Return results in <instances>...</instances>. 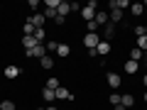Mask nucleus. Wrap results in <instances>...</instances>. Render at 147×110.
<instances>
[{
    "label": "nucleus",
    "mask_w": 147,
    "mask_h": 110,
    "mask_svg": "<svg viewBox=\"0 0 147 110\" xmlns=\"http://www.w3.org/2000/svg\"><path fill=\"white\" fill-rule=\"evenodd\" d=\"M54 22H57V25L61 27V25H66V17H61V15H57V17H54Z\"/></svg>",
    "instance_id": "31"
},
{
    "label": "nucleus",
    "mask_w": 147,
    "mask_h": 110,
    "mask_svg": "<svg viewBox=\"0 0 147 110\" xmlns=\"http://www.w3.org/2000/svg\"><path fill=\"white\" fill-rule=\"evenodd\" d=\"M120 98L123 95L118 93V91H113V93H110V105H120Z\"/></svg>",
    "instance_id": "25"
},
{
    "label": "nucleus",
    "mask_w": 147,
    "mask_h": 110,
    "mask_svg": "<svg viewBox=\"0 0 147 110\" xmlns=\"http://www.w3.org/2000/svg\"><path fill=\"white\" fill-rule=\"evenodd\" d=\"M47 110H57V108H54V105H49V108H47Z\"/></svg>",
    "instance_id": "34"
},
{
    "label": "nucleus",
    "mask_w": 147,
    "mask_h": 110,
    "mask_svg": "<svg viewBox=\"0 0 147 110\" xmlns=\"http://www.w3.org/2000/svg\"><path fill=\"white\" fill-rule=\"evenodd\" d=\"M96 12H98V3H96V0H91L88 5H84L81 7V17H84L86 22H91L96 17Z\"/></svg>",
    "instance_id": "1"
},
{
    "label": "nucleus",
    "mask_w": 147,
    "mask_h": 110,
    "mask_svg": "<svg viewBox=\"0 0 147 110\" xmlns=\"http://www.w3.org/2000/svg\"><path fill=\"white\" fill-rule=\"evenodd\" d=\"M96 52H98V56H105V54L110 52V42H103V39H100L98 47H96Z\"/></svg>",
    "instance_id": "12"
},
{
    "label": "nucleus",
    "mask_w": 147,
    "mask_h": 110,
    "mask_svg": "<svg viewBox=\"0 0 147 110\" xmlns=\"http://www.w3.org/2000/svg\"><path fill=\"white\" fill-rule=\"evenodd\" d=\"M120 105H125V108H132V105H135V98H132L130 93H123V98H120Z\"/></svg>",
    "instance_id": "18"
},
{
    "label": "nucleus",
    "mask_w": 147,
    "mask_h": 110,
    "mask_svg": "<svg viewBox=\"0 0 147 110\" xmlns=\"http://www.w3.org/2000/svg\"><path fill=\"white\" fill-rule=\"evenodd\" d=\"M69 54H71V47H69V44H64V42H59V47H57V56L66 59Z\"/></svg>",
    "instance_id": "10"
},
{
    "label": "nucleus",
    "mask_w": 147,
    "mask_h": 110,
    "mask_svg": "<svg viewBox=\"0 0 147 110\" xmlns=\"http://www.w3.org/2000/svg\"><path fill=\"white\" fill-rule=\"evenodd\" d=\"M145 34H147V25H145Z\"/></svg>",
    "instance_id": "38"
},
{
    "label": "nucleus",
    "mask_w": 147,
    "mask_h": 110,
    "mask_svg": "<svg viewBox=\"0 0 147 110\" xmlns=\"http://www.w3.org/2000/svg\"><path fill=\"white\" fill-rule=\"evenodd\" d=\"M39 64H42V68H52V66H54V59L47 54V56H42V59H39Z\"/></svg>",
    "instance_id": "23"
},
{
    "label": "nucleus",
    "mask_w": 147,
    "mask_h": 110,
    "mask_svg": "<svg viewBox=\"0 0 147 110\" xmlns=\"http://www.w3.org/2000/svg\"><path fill=\"white\" fill-rule=\"evenodd\" d=\"M22 47H25V49L37 47V42H34V34H32V37H25V34H22Z\"/></svg>",
    "instance_id": "19"
},
{
    "label": "nucleus",
    "mask_w": 147,
    "mask_h": 110,
    "mask_svg": "<svg viewBox=\"0 0 147 110\" xmlns=\"http://www.w3.org/2000/svg\"><path fill=\"white\" fill-rule=\"evenodd\" d=\"M105 78H108V86H110L113 91H118V88H120V73L108 71V76H105Z\"/></svg>",
    "instance_id": "5"
},
{
    "label": "nucleus",
    "mask_w": 147,
    "mask_h": 110,
    "mask_svg": "<svg viewBox=\"0 0 147 110\" xmlns=\"http://www.w3.org/2000/svg\"><path fill=\"white\" fill-rule=\"evenodd\" d=\"M25 54L30 59H42V56H47V47H44V44H37V47H32V49H25Z\"/></svg>",
    "instance_id": "3"
},
{
    "label": "nucleus",
    "mask_w": 147,
    "mask_h": 110,
    "mask_svg": "<svg viewBox=\"0 0 147 110\" xmlns=\"http://www.w3.org/2000/svg\"><path fill=\"white\" fill-rule=\"evenodd\" d=\"M113 34H115V25H105L103 27V32H100V39H103V42H110V39H113Z\"/></svg>",
    "instance_id": "6"
},
{
    "label": "nucleus",
    "mask_w": 147,
    "mask_h": 110,
    "mask_svg": "<svg viewBox=\"0 0 147 110\" xmlns=\"http://www.w3.org/2000/svg\"><path fill=\"white\" fill-rule=\"evenodd\" d=\"M142 86H147V73H145V78H142Z\"/></svg>",
    "instance_id": "33"
},
{
    "label": "nucleus",
    "mask_w": 147,
    "mask_h": 110,
    "mask_svg": "<svg viewBox=\"0 0 147 110\" xmlns=\"http://www.w3.org/2000/svg\"><path fill=\"white\" fill-rule=\"evenodd\" d=\"M145 59H147V49H145Z\"/></svg>",
    "instance_id": "37"
},
{
    "label": "nucleus",
    "mask_w": 147,
    "mask_h": 110,
    "mask_svg": "<svg viewBox=\"0 0 147 110\" xmlns=\"http://www.w3.org/2000/svg\"><path fill=\"white\" fill-rule=\"evenodd\" d=\"M59 86H61V83H59V78H57V76H52V78L47 81V86H44V88H52V91H57Z\"/></svg>",
    "instance_id": "24"
},
{
    "label": "nucleus",
    "mask_w": 147,
    "mask_h": 110,
    "mask_svg": "<svg viewBox=\"0 0 147 110\" xmlns=\"http://www.w3.org/2000/svg\"><path fill=\"white\" fill-rule=\"evenodd\" d=\"M137 49H142V52H145V49H147V34L137 37Z\"/></svg>",
    "instance_id": "26"
},
{
    "label": "nucleus",
    "mask_w": 147,
    "mask_h": 110,
    "mask_svg": "<svg viewBox=\"0 0 147 110\" xmlns=\"http://www.w3.org/2000/svg\"><path fill=\"white\" fill-rule=\"evenodd\" d=\"M22 34L32 37V34H34V25H32V22H25V25H22Z\"/></svg>",
    "instance_id": "22"
},
{
    "label": "nucleus",
    "mask_w": 147,
    "mask_h": 110,
    "mask_svg": "<svg viewBox=\"0 0 147 110\" xmlns=\"http://www.w3.org/2000/svg\"><path fill=\"white\" fill-rule=\"evenodd\" d=\"M98 42H100V34H98V32H86V37H84V47L96 49V47H98Z\"/></svg>",
    "instance_id": "2"
},
{
    "label": "nucleus",
    "mask_w": 147,
    "mask_h": 110,
    "mask_svg": "<svg viewBox=\"0 0 147 110\" xmlns=\"http://www.w3.org/2000/svg\"><path fill=\"white\" fill-rule=\"evenodd\" d=\"M44 17H47V20H54V17H57V10H54V7H44V12H42Z\"/></svg>",
    "instance_id": "27"
},
{
    "label": "nucleus",
    "mask_w": 147,
    "mask_h": 110,
    "mask_svg": "<svg viewBox=\"0 0 147 110\" xmlns=\"http://www.w3.org/2000/svg\"><path fill=\"white\" fill-rule=\"evenodd\" d=\"M142 59H145V52L137 49V47H132V49H130V61H137V64H140Z\"/></svg>",
    "instance_id": "9"
},
{
    "label": "nucleus",
    "mask_w": 147,
    "mask_h": 110,
    "mask_svg": "<svg viewBox=\"0 0 147 110\" xmlns=\"http://www.w3.org/2000/svg\"><path fill=\"white\" fill-rule=\"evenodd\" d=\"M110 7H115V10H125V7H130V0H110Z\"/></svg>",
    "instance_id": "16"
},
{
    "label": "nucleus",
    "mask_w": 147,
    "mask_h": 110,
    "mask_svg": "<svg viewBox=\"0 0 147 110\" xmlns=\"http://www.w3.org/2000/svg\"><path fill=\"white\" fill-rule=\"evenodd\" d=\"M132 32H135V37H142V34H145V25H135Z\"/></svg>",
    "instance_id": "30"
},
{
    "label": "nucleus",
    "mask_w": 147,
    "mask_h": 110,
    "mask_svg": "<svg viewBox=\"0 0 147 110\" xmlns=\"http://www.w3.org/2000/svg\"><path fill=\"white\" fill-rule=\"evenodd\" d=\"M130 10H132V15H142V12H145V3H132L130 5Z\"/></svg>",
    "instance_id": "20"
},
{
    "label": "nucleus",
    "mask_w": 147,
    "mask_h": 110,
    "mask_svg": "<svg viewBox=\"0 0 147 110\" xmlns=\"http://www.w3.org/2000/svg\"><path fill=\"white\" fill-rule=\"evenodd\" d=\"M27 22H32V25H34V30H44V22H47V17H44L42 12H34V15H32Z\"/></svg>",
    "instance_id": "4"
},
{
    "label": "nucleus",
    "mask_w": 147,
    "mask_h": 110,
    "mask_svg": "<svg viewBox=\"0 0 147 110\" xmlns=\"http://www.w3.org/2000/svg\"><path fill=\"white\" fill-rule=\"evenodd\" d=\"M145 12H147V3H145Z\"/></svg>",
    "instance_id": "39"
},
{
    "label": "nucleus",
    "mask_w": 147,
    "mask_h": 110,
    "mask_svg": "<svg viewBox=\"0 0 147 110\" xmlns=\"http://www.w3.org/2000/svg\"><path fill=\"white\" fill-rule=\"evenodd\" d=\"M69 12H74V10H71V3H64V0H61V3H59V10H57V15L66 17Z\"/></svg>",
    "instance_id": "11"
},
{
    "label": "nucleus",
    "mask_w": 147,
    "mask_h": 110,
    "mask_svg": "<svg viewBox=\"0 0 147 110\" xmlns=\"http://www.w3.org/2000/svg\"><path fill=\"white\" fill-rule=\"evenodd\" d=\"M113 110H127L125 105H113Z\"/></svg>",
    "instance_id": "32"
},
{
    "label": "nucleus",
    "mask_w": 147,
    "mask_h": 110,
    "mask_svg": "<svg viewBox=\"0 0 147 110\" xmlns=\"http://www.w3.org/2000/svg\"><path fill=\"white\" fill-rule=\"evenodd\" d=\"M145 103H147V91H145Z\"/></svg>",
    "instance_id": "35"
},
{
    "label": "nucleus",
    "mask_w": 147,
    "mask_h": 110,
    "mask_svg": "<svg viewBox=\"0 0 147 110\" xmlns=\"http://www.w3.org/2000/svg\"><path fill=\"white\" fill-rule=\"evenodd\" d=\"M93 20H96V25H98V27H105V25L110 22V17H108V12L98 10V12H96V17H93Z\"/></svg>",
    "instance_id": "7"
},
{
    "label": "nucleus",
    "mask_w": 147,
    "mask_h": 110,
    "mask_svg": "<svg viewBox=\"0 0 147 110\" xmlns=\"http://www.w3.org/2000/svg\"><path fill=\"white\" fill-rule=\"evenodd\" d=\"M34 42L37 44H47V32L44 30H34Z\"/></svg>",
    "instance_id": "17"
},
{
    "label": "nucleus",
    "mask_w": 147,
    "mask_h": 110,
    "mask_svg": "<svg viewBox=\"0 0 147 110\" xmlns=\"http://www.w3.org/2000/svg\"><path fill=\"white\" fill-rule=\"evenodd\" d=\"M145 68H147V59H145Z\"/></svg>",
    "instance_id": "40"
},
{
    "label": "nucleus",
    "mask_w": 147,
    "mask_h": 110,
    "mask_svg": "<svg viewBox=\"0 0 147 110\" xmlns=\"http://www.w3.org/2000/svg\"><path fill=\"white\" fill-rule=\"evenodd\" d=\"M20 76V66H5V78H17Z\"/></svg>",
    "instance_id": "15"
},
{
    "label": "nucleus",
    "mask_w": 147,
    "mask_h": 110,
    "mask_svg": "<svg viewBox=\"0 0 147 110\" xmlns=\"http://www.w3.org/2000/svg\"><path fill=\"white\" fill-rule=\"evenodd\" d=\"M54 98H57V95H54L52 88H44V91H42V100H44V103H52Z\"/></svg>",
    "instance_id": "21"
},
{
    "label": "nucleus",
    "mask_w": 147,
    "mask_h": 110,
    "mask_svg": "<svg viewBox=\"0 0 147 110\" xmlns=\"http://www.w3.org/2000/svg\"><path fill=\"white\" fill-rule=\"evenodd\" d=\"M0 110H15V103L12 100H3L0 103Z\"/></svg>",
    "instance_id": "28"
},
{
    "label": "nucleus",
    "mask_w": 147,
    "mask_h": 110,
    "mask_svg": "<svg viewBox=\"0 0 147 110\" xmlns=\"http://www.w3.org/2000/svg\"><path fill=\"white\" fill-rule=\"evenodd\" d=\"M54 95H57V100H69V98H71V93H69L64 86H59V88L54 91Z\"/></svg>",
    "instance_id": "14"
},
{
    "label": "nucleus",
    "mask_w": 147,
    "mask_h": 110,
    "mask_svg": "<svg viewBox=\"0 0 147 110\" xmlns=\"http://www.w3.org/2000/svg\"><path fill=\"white\" fill-rule=\"evenodd\" d=\"M86 30H88V32H98L100 27L96 25V20H91V22H86Z\"/></svg>",
    "instance_id": "29"
},
{
    "label": "nucleus",
    "mask_w": 147,
    "mask_h": 110,
    "mask_svg": "<svg viewBox=\"0 0 147 110\" xmlns=\"http://www.w3.org/2000/svg\"><path fill=\"white\" fill-rule=\"evenodd\" d=\"M37 110H47V108H37Z\"/></svg>",
    "instance_id": "36"
},
{
    "label": "nucleus",
    "mask_w": 147,
    "mask_h": 110,
    "mask_svg": "<svg viewBox=\"0 0 147 110\" xmlns=\"http://www.w3.org/2000/svg\"><path fill=\"white\" fill-rule=\"evenodd\" d=\"M108 17H110V25H118V22L123 20V10H115V7H110Z\"/></svg>",
    "instance_id": "8"
},
{
    "label": "nucleus",
    "mask_w": 147,
    "mask_h": 110,
    "mask_svg": "<svg viewBox=\"0 0 147 110\" xmlns=\"http://www.w3.org/2000/svg\"><path fill=\"white\" fill-rule=\"evenodd\" d=\"M137 68H140V64H137V61H127L125 66H123V71H125V73H130V76H135V73H137Z\"/></svg>",
    "instance_id": "13"
}]
</instances>
